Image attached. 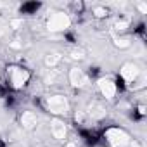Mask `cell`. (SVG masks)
Wrapping results in <instances>:
<instances>
[{
	"label": "cell",
	"instance_id": "obj_3",
	"mask_svg": "<svg viewBox=\"0 0 147 147\" xmlns=\"http://www.w3.org/2000/svg\"><path fill=\"white\" fill-rule=\"evenodd\" d=\"M43 107L54 114V118H62L69 113L71 106H69V100L66 95H61V94H55V95H49L43 99Z\"/></svg>",
	"mask_w": 147,
	"mask_h": 147
},
{
	"label": "cell",
	"instance_id": "obj_2",
	"mask_svg": "<svg viewBox=\"0 0 147 147\" xmlns=\"http://www.w3.org/2000/svg\"><path fill=\"white\" fill-rule=\"evenodd\" d=\"M104 138L107 142L109 147H135V142L131 138V135L119 128V126H109L104 131Z\"/></svg>",
	"mask_w": 147,
	"mask_h": 147
},
{
	"label": "cell",
	"instance_id": "obj_15",
	"mask_svg": "<svg viewBox=\"0 0 147 147\" xmlns=\"http://www.w3.org/2000/svg\"><path fill=\"white\" fill-rule=\"evenodd\" d=\"M5 33V28H4V24H0V36H2Z\"/></svg>",
	"mask_w": 147,
	"mask_h": 147
},
{
	"label": "cell",
	"instance_id": "obj_1",
	"mask_svg": "<svg viewBox=\"0 0 147 147\" xmlns=\"http://www.w3.org/2000/svg\"><path fill=\"white\" fill-rule=\"evenodd\" d=\"M31 80V73L24 66L12 64L5 67V85L12 90H23Z\"/></svg>",
	"mask_w": 147,
	"mask_h": 147
},
{
	"label": "cell",
	"instance_id": "obj_6",
	"mask_svg": "<svg viewBox=\"0 0 147 147\" xmlns=\"http://www.w3.org/2000/svg\"><path fill=\"white\" fill-rule=\"evenodd\" d=\"M118 88H119V87H118L116 80L111 78V76L100 78V80L97 82V90H99L100 97L106 99V100H113V99L118 95Z\"/></svg>",
	"mask_w": 147,
	"mask_h": 147
},
{
	"label": "cell",
	"instance_id": "obj_7",
	"mask_svg": "<svg viewBox=\"0 0 147 147\" xmlns=\"http://www.w3.org/2000/svg\"><path fill=\"white\" fill-rule=\"evenodd\" d=\"M67 82H69L71 87H75V88H85L90 83V78H88V75L82 67L75 66V67H71L67 71Z\"/></svg>",
	"mask_w": 147,
	"mask_h": 147
},
{
	"label": "cell",
	"instance_id": "obj_11",
	"mask_svg": "<svg viewBox=\"0 0 147 147\" xmlns=\"http://www.w3.org/2000/svg\"><path fill=\"white\" fill-rule=\"evenodd\" d=\"M131 43H133V40L128 35H118L114 38V45L119 47V49H128V47H131Z\"/></svg>",
	"mask_w": 147,
	"mask_h": 147
},
{
	"label": "cell",
	"instance_id": "obj_8",
	"mask_svg": "<svg viewBox=\"0 0 147 147\" xmlns=\"http://www.w3.org/2000/svg\"><path fill=\"white\" fill-rule=\"evenodd\" d=\"M50 135L57 140H67V126L61 118H54L50 123Z\"/></svg>",
	"mask_w": 147,
	"mask_h": 147
},
{
	"label": "cell",
	"instance_id": "obj_10",
	"mask_svg": "<svg viewBox=\"0 0 147 147\" xmlns=\"http://www.w3.org/2000/svg\"><path fill=\"white\" fill-rule=\"evenodd\" d=\"M64 80V75H62V71L61 69H49L47 71V76H45V83L47 85H57Z\"/></svg>",
	"mask_w": 147,
	"mask_h": 147
},
{
	"label": "cell",
	"instance_id": "obj_9",
	"mask_svg": "<svg viewBox=\"0 0 147 147\" xmlns=\"http://www.w3.org/2000/svg\"><path fill=\"white\" fill-rule=\"evenodd\" d=\"M19 123L24 130H35L38 126V114L35 111H23L19 116Z\"/></svg>",
	"mask_w": 147,
	"mask_h": 147
},
{
	"label": "cell",
	"instance_id": "obj_13",
	"mask_svg": "<svg viewBox=\"0 0 147 147\" xmlns=\"http://www.w3.org/2000/svg\"><path fill=\"white\" fill-rule=\"evenodd\" d=\"M128 26H130V19L128 18H119L116 21V24H114V28H116V31H119V35H123Z\"/></svg>",
	"mask_w": 147,
	"mask_h": 147
},
{
	"label": "cell",
	"instance_id": "obj_5",
	"mask_svg": "<svg viewBox=\"0 0 147 147\" xmlns=\"http://www.w3.org/2000/svg\"><path fill=\"white\" fill-rule=\"evenodd\" d=\"M71 26V18L66 12H52L47 18V28L50 31H64Z\"/></svg>",
	"mask_w": 147,
	"mask_h": 147
},
{
	"label": "cell",
	"instance_id": "obj_12",
	"mask_svg": "<svg viewBox=\"0 0 147 147\" xmlns=\"http://www.w3.org/2000/svg\"><path fill=\"white\" fill-rule=\"evenodd\" d=\"M61 61H62L61 54H49V55H45V66L49 69H55Z\"/></svg>",
	"mask_w": 147,
	"mask_h": 147
},
{
	"label": "cell",
	"instance_id": "obj_14",
	"mask_svg": "<svg viewBox=\"0 0 147 147\" xmlns=\"http://www.w3.org/2000/svg\"><path fill=\"white\" fill-rule=\"evenodd\" d=\"M92 12H94V16H95V18H106V16L109 14V11H107L106 7H94V11H92Z\"/></svg>",
	"mask_w": 147,
	"mask_h": 147
},
{
	"label": "cell",
	"instance_id": "obj_4",
	"mask_svg": "<svg viewBox=\"0 0 147 147\" xmlns=\"http://www.w3.org/2000/svg\"><path fill=\"white\" fill-rule=\"evenodd\" d=\"M119 76H121V82L125 83V87L135 88L137 83L142 82L144 73H142V69H140V66H138L137 62H131V61H130V62H125V64L121 66ZM140 85H142V83H140Z\"/></svg>",
	"mask_w": 147,
	"mask_h": 147
}]
</instances>
